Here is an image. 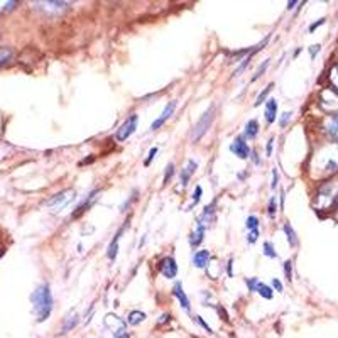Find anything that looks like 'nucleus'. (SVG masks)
Returning a JSON list of instances; mask_svg holds the SVG:
<instances>
[{
    "mask_svg": "<svg viewBox=\"0 0 338 338\" xmlns=\"http://www.w3.org/2000/svg\"><path fill=\"white\" fill-rule=\"evenodd\" d=\"M146 320V313H142V311H132L131 315H129V318H127V323L129 325H139V323H142Z\"/></svg>",
    "mask_w": 338,
    "mask_h": 338,
    "instance_id": "25",
    "label": "nucleus"
},
{
    "mask_svg": "<svg viewBox=\"0 0 338 338\" xmlns=\"http://www.w3.org/2000/svg\"><path fill=\"white\" fill-rule=\"evenodd\" d=\"M76 325H78V315L76 313L66 316V318H64V323H63V333L69 332L71 328H75Z\"/></svg>",
    "mask_w": 338,
    "mask_h": 338,
    "instance_id": "22",
    "label": "nucleus"
},
{
    "mask_svg": "<svg viewBox=\"0 0 338 338\" xmlns=\"http://www.w3.org/2000/svg\"><path fill=\"white\" fill-rule=\"evenodd\" d=\"M196 322H198V323H200V325H201V327H203V328H205V330H206L208 333H213V332H211V328H210V325H208L206 322H203V318H201V316H196Z\"/></svg>",
    "mask_w": 338,
    "mask_h": 338,
    "instance_id": "37",
    "label": "nucleus"
},
{
    "mask_svg": "<svg viewBox=\"0 0 338 338\" xmlns=\"http://www.w3.org/2000/svg\"><path fill=\"white\" fill-rule=\"evenodd\" d=\"M276 115H277V102L274 100V98H271V100H267V105H266V120H267V124L274 122Z\"/></svg>",
    "mask_w": 338,
    "mask_h": 338,
    "instance_id": "17",
    "label": "nucleus"
},
{
    "mask_svg": "<svg viewBox=\"0 0 338 338\" xmlns=\"http://www.w3.org/2000/svg\"><path fill=\"white\" fill-rule=\"evenodd\" d=\"M272 86H274V83H269V85L266 86V88H264V92H262L261 95H259V97H257V100H255V103H254L255 107H259V105H261V103H264V100H266V98H267V95H269V92L272 90Z\"/></svg>",
    "mask_w": 338,
    "mask_h": 338,
    "instance_id": "27",
    "label": "nucleus"
},
{
    "mask_svg": "<svg viewBox=\"0 0 338 338\" xmlns=\"http://www.w3.org/2000/svg\"><path fill=\"white\" fill-rule=\"evenodd\" d=\"M124 228H125V227H122L119 232L115 233V237L112 238L110 245H108V252H107V255H108V259H110V261H115V257H117V252H119V240H120V235H122Z\"/></svg>",
    "mask_w": 338,
    "mask_h": 338,
    "instance_id": "14",
    "label": "nucleus"
},
{
    "mask_svg": "<svg viewBox=\"0 0 338 338\" xmlns=\"http://www.w3.org/2000/svg\"><path fill=\"white\" fill-rule=\"evenodd\" d=\"M73 200H75V191H73V189H64V191L54 194V196L51 198L46 205L49 206L53 211H59L61 208H64L69 201H73Z\"/></svg>",
    "mask_w": 338,
    "mask_h": 338,
    "instance_id": "5",
    "label": "nucleus"
},
{
    "mask_svg": "<svg viewBox=\"0 0 338 338\" xmlns=\"http://www.w3.org/2000/svg\"><path fill=\"white\" fill-rule=\"evenodd\" d=\"M174 174V164L169 163L168 168H166V172H164V184H168L169 181H171V176Z\"/></svg>",
    "mask_w": 338,
    "mask_h": 338,
    "instance_id": "31",
    "label": "nucleus"
},
{
    "mask_svg": "<svg viewBox=\"0 0 338 338\" xmlns=\"http://www.w3.org/2000/svg\"><path fill=\"white\" fill-rule=\"evenodd\" d=\"M12 58H14V51L10 47H0V66L7 64Z\"/></svg>",
    "mask_w": 338,
    "mask_h": 338,
    "instance_id": "23",
    "label": "nucleus"
},
{
    "mask_svg": "<svg viewBox=\"0 0 338 338\" xmlns=\"http://www.w3.org/2000/svg\"><path fill=\"white\" fill-rule=\"evenodd\" d=\"M267 66H269V59H267V61H264V63H262V66L259 68V69H257V73H255V75H254L252 81H255V80H257L259 76H262V75H264V71H266V68H267Z\"/></svg>",
    "mask_w": 338,
    "mask_h": 338,
    "instance_id": "33",
    "label": "nucleus"
},
{
    "mask_svg": "<svg viewBox=\"0 0 338 338\" xmlns=\"http://www.w3.org/2000/svg\"><path fill=\"white\" fill-rule=\"evenodd\" d=\"M103 322H105V327L108 328V330L114 332L115 337L124 335V333L127 332V330H125V322L122 318H119L117 315H107Z\"/></svg>",
    "mask_w": 338,
    "mask_h": 338,
    "instance_id": "8",
    "label": "nucleus"
},
{
    "mask_svg": "<svg viewBox=\"0 0 338 338\" xmlns=\"http://www.w3.org/2000/svg\"><path fill=\"white\" fill-rule=\"evenodd\" d=\"M272 288H276V291L283 293V284H281L279 279H272Z\"/></svg>",
    "mask_w": 338,
    "mask_h": 338,
    "instance_id": "41",
    "label": "nucleus"
},
{
    "mask_svg": "<svg viewBox=\"0 0 338 338\" xmlns=\"http://www.w3.org/2000/svg\"><path fill=\"white\" fill-rule=\"evenodd\" d=\"M208 259H210V252H208V250H198V252L193 255V264L201 269V267H206Z\"/></svg>",
    "mask_w": 338,
    "mask_h": 338,
    "instance_id": "18",
    "label": "nucleus"
},
{
    "mask_svg": "<svg viewBox=\"0 0 338 338\" xmlns=\"http://www.w3.org/2000/svg\"><path fill=\"white\" fill-rule=\"evenodd\" d=\"M174 108H176V102L172 100V102H169L166 107H164V110H163V114H161V117L159 119H156L154 122H153V125H151V131H158L161 125H164V122L171 117L172 114H174Z\"/></svg>",
    "mask_w": 338,
    "mask_h": 338,
    "instance_id": "12",
    "label": "nucleus"
},
{
    "mask_svg": "<svg viewBox=\"0 0 338 338\" xmlns=\"http://www.w3.org/2000/svg\"><path fill=\"white\" fill-rule=\"evenodd\" d=\"M325 132L338 142V114H333L325 122Z\"/></svg>",
    "mask_w": 338,
    "mask_h": 338,
    "instance_id": "13",
    "label": "nucleus"
},
{
    "mask_svg": "<svg viewBox=\"0 0 338 338\" xmlns=\"http://www.w3.org/2000/svg\"><path fill=\"white\" fill-rule=\"evenodd\" d=\"M264 254H266L267 257H271V259H276L277 257V254H276V250H274V245H272L271 242H266V244H264Z\"/></svg>",
    "mask_w": 338,
    "mask_h": 338,
    "instance_id": "28",
    "label": "nucleus"
},
{
    "mask_svg": "<svg viewBox=\"0 0 338 338\" xmlns=\"http://www.w3.org/2000/svg\"><path fill=\"white\" fill-rule=\"evenodd\" d=\"M320 51V44H316V46H311V49H310V53H311V58H315L316 56V53Z\"/></svg>",
    "mask_w": 338,
    "mask_h": 338,
    "instance_id": "43",
    "label": "nucleus"
},
{
    "mask_svg": "<svg viewBox=\"0 0 338 338\" xmlns=\"http://www.w3.org/2000/svg\"><path fill=\"white\" fill-rule=\"evenodd\" d=\"M201 193H203L201 186H196V189H194V198H193V203H191V206H194V205H196L198 201H200V198H201Z\"/></svg>",
    "mask_w": 338,
    "mask_h": 338,
    "instance_id": "34",
    "label": "nucleus"
},
{
    "mask_svg": "<svg viewBox=\"0 0 338 338\" xmlns=\"http://www.w3.org/2000/svg\"><path fill=\"white\" fill-rule=\"evenodd\" d=\"M310 171L315 179H325L338 172V142H330L316 151L311 158Z\"/></svg>",
    "mask_w": 338,
    "mask_h": 338,
    "instance_id": "1",
    "label": "nucleus"
},
{
    "mask_svg": "<svg viewBox=\"0 0 338 338\" xmlns=\"http://www.w3.org/2000/svg\"><path fill=\"white\" fill-rule=\"evenodd\" d=\"M115 338H129V333H124V335H119V337H115Z\"/></svg>",
    "mask_w": 338,
    "mask_h": 338,
    "instance_id": "46",
    "label": "nucleus"
},
{
    "mask_svg": "<svg viewBox=\"0 0 338 338\" xmlns=\"http://www.w3.org/2000/svg\"><path fill=\"white\" fill-rule=\"evenodd\" d=\"M277 179H279V174H277V169L274 168V169H272V183H271L272 189L277 188Z\"/></svg>",
    "mask_w": 338,
    "mask_h": 338,
    "instance_id": "36",
    "label": "nucleus"
},
{
    "mask_svg": "<svg viewBox=\"0 0 338 338\" xmlns=\"http://www.w3.org/2000/svg\"><path fill=\"white\" fill-rule=\"evenodd\" d=\"M333 206H338V181L323 184L316 193L315 200L316 210H332Z\"/></svg>",
    "mask_w": 338,
    "mask_h": 338,
    "instance_id": "3",
    "label": "nucleus"
},
{
    "mask_svg": "<svg viewBox=\"0 0 338 338\" xmlns=\"http://www.w3.org/2000/svg\"><path fill=\"white\" fill-rule=\"evenodd\" d=\"M259 132V124L257 120H249L245 125V137L247 139H254Z\"/></svg>",
    "mask_w": 338,
    "mask_h": 338,
    "instance_id": "21",
    "label": "nucleus"
},
{
    "mask_svg": "<svg viewBox=\"0 0 338 338\" xmlns=\"http://www.w3.org/2000/svg\"><path fill=\"white\" fill-rule=\"evenodd\" d=\"M215 112H216V107H215V105H211V107L205 112V114L201 115V119L198 120L196 125L193 127L191 139H193L194 142L200 141V139L203 137V134H205V132L208 131V129L211 127V124H213V120H215Z\"/></svg>",
    "mask_w": 338,
    "mask_h": 338,
    "instance_id": "4",
    "label": "nucleus"
},
{
    "mask_svg": "<svg viewBox=\"0 0 338 338\" xmlns=\"http://www.w3.org/2000/svg\"><path fill=\"white\" fill-rule=\"evenodd\" d=\"M196 168H198V163L196 161H188L186 168L183 169V171H181V184H183V186L188 184L189 177L193 176V172L196 171Z\"/></svg>",
    "mask_w": 338,
    "mask_h": 338,
    "instance_id": "15",
    "label": "nucleus"
},
{
    "mask_svg": "<svg viewBox=\"0 0 338 338\" xmlns=\"http://www.w3.org/2000/svg\"><path fill=\"white\" fill-rule=\"evenodd\" d=\"M156 153H158V147H153V149L149 151V158L146 159V166H147V164H149V163H151V161H153V159H154Z\"/></svg>",
    "mask_w": 338,
    "mask_h": 338,
    "instance_id": "39",
    "label": "nucleus"
},
{
    "mask_svg": "<svg viewBox=\"0 0 338 338\" xmlns=\"http://www.w3.org/2000/svg\"><path fill=\"white\" fill-rule=\"evenodd\" d=\"M15 5H17V2H0V14L14 10Z\"/></svg>",
    "mask_w": 338,
    "mask_h": 338,
    "instance_id": "30",
    "label": "nucleus"
},
{
    "mask_svg": "<svg viewBox=\"0 0 338 338\" xmlns=\"http://www.w3.org/2000/svg\"><path fill=\"white\" fill-rule=\"evenodd\" d=\"M137 124H139V115H136V114H132L131 117H129L125 122L120 125V129L117 131V141H125V139H129L132 136L134 132H136V129H137Z\"/></svg>",
    "mask_w": 338,
    "mask_h": 338,
    "instance_id": "7",
    "label": "nucleus"
},
{
    "mask_svg": "<svg viewBox=\"0 0 338 338\" xmlns=\"http://www.w3.org/2000/svg\"><path fill=\"white\" fill-rule=\"evenodd\" d=\"M276 211H277L276 196H272V198H271V201H269V208H267V213H269V216H276Z\"/></svg>",
    "mask_w": 338,
    "mask_h": 338,
    "instance_id": "32",
    "label": "nucleus"
},
{
    "mask_svg": "<svg viewBox=\"0 0 338 338\" xmlns=\"http://www.w3.org/2000/svg\"><path fill=\"white\" fill-rule=\"evenodd\" d=\"M245 225H247V228H249V230H257V227H259V218L257 216H249V218H247V222H245Z\"/></svg>",
    "mask_w": 338,
    "mask_h": 338,
    "instance_id": "29",
    "label": "nucleus"
},
{
    "mask_svg": "<svg viewBox=\"0 0 338 338\" xmlns=\"http://www.w3.org/2000/svg\"><path fill=\"white\" fill-rule=\"evenodd\" d=\"M322 24H325V19H320L316 24H311V25H310V32H313L315 29H316V27H320V25H322Z\"/></svg>",
    "mask_w": 338,
    "mask_h": 338,
    "instance_id": "42",
    "label": "nucleus"
},
{
    "mask_svg": "<svg viewBox=\"0 0 338 338\" xmlns=\"http://www.w3.org/2000/svg\"><path fill=\"white\" fill-rule=\"evenodd\" d=\"M289 120H291V114L286 112V114H283V119H281V127H286V124H288Z\"/></svg>",
    "mask_w": 338,
    "mask_h": 338,
    "instance_id": "38",
    "label": "nucleus"
},
{
    "mask_svg": "<svg viewBox=\"0 0 338 338\" xmlns=\"http://www.w3.org/2000/svg\"><path fill=\"white\" fill-rule=\"evenodd\" d=\"M296 3H298V2H289V3H288V8H293L294 5H296Z\"/></svg>",
    "mask_w": 338,
    "mask_h": 338,
    "instance_id": "45",
    "label": "nucleus"
},
{
    "mask_svg": "<svg viewBox=\"0 0 338 338\" xmlns=\"http://www.w3.org/2000/svg\"><path fill=\"white\" fill-rule=\"evenodd\" d=\"M272 142H274L272 139H271L269 142H267V156H271V153H272Z\"/></svg>",
    "mask_w": 338,
    "mask_h": 338,
    "instance_id": "44",
    "label": "nucleus"
},
{
    "mask_svg": "<svg viewBox=\"0 0 338 338\" xmlns=\"http://www.w3.org/2000/svg\"><path fill=\"white\" fill-rule=\"evenodd\" d=\"M230 151L237 156V158H240V159L250 158L249 146H247V142H244V139H240V137L235 139V141H233L232 144H230Z\"/></svg>",
    "mask_w": 338,
    "mask_h": 338,
    "instance_id": "11",
    "label": "nucleus"
},
{
    "mask_svg": "<svg viewBox=\"0 0 338 338\" xmlns=\"http://www.w3.org/2000/svg\"><path fill=\"white\" fill-rule=\"evenodd\" d=\"M159 272L168 277V279H172V277H176L177 274V264L172 257H164L161 259V262H159Z\"/></svg>",
    "mask_w": 338,
    "mask_h": 338,
    "instance_id": "9",
    "label": "nucleus"
},
{
    "mask_svg": "<svg viewBox=\"0 0 338 338\" xmlns=\"http://www.w3.org/2000/svg\"><path fill=\"white\" fill-rule=\"evenodd\" d=\"M95 196H97V191H93L92 194H90V196H86V200H85L83 203H81L80 206L76 208V211L71 215V218H78V216H80V215H83L85 211L88 210L90 206H92V201H93V198H95Z\"/></svg>",
    "mask_w": 338,
    "mask_h": 338,
    "instance_id": "19",
    "label": "nucleus"
},
{
    "mask_svg": "<svg viewBox=\"0 0 338 338\" xmlns=\"http://www.w3.org/2000/svg\"><path fill=\"white\" fill-rule=\"evenodd\" d=\"M257 237H259V230H250V233H249V242H250V244H254V242L257 240Z\"/></svg>",
    "mask_w": 338,
    "mask_h": 338,
    "instance_id": "40",
    "label": "nucleus"
},
{
    "mask_svg": "<svg viewBox=\"0 0 338 338\" xmlns=\"http://www.w3.org/2000/svg\"><path fill=\"white\" fill-rule=\"evenodd\" d=\"M174 296L179 300V305L183 306V310H186V311H189V300H188V296L184 294V291H183V284L181 283H177L176 286H174Z\"/></svg>",
    "mask_w": 338,
    "mask_h": 338,
    "instance_id": "16",
    "label": "nucleus"
},
{
    "mask_svg": "<svg viewBox=\"0 0 338 338\" xmlns=\"http://www.w3.org/2000/svg\"><path fill=\"white\" fill-rule=\"evenodd\" d=\"M284 272H286V277H288V281H291V276H293L291 261H286V262H284Z\"/></svg>",
    "mask_w": 338,
    "mask_h": 338,
    "instance_id": "35",
    "label": "nucleus"
},
{
    "mask_svg": "<svg viewBox=\"0 0 338 338\" xmlns=\"http://www.w3.org/2000/svg\"><path fill=\"white\" fill-rule=\"evenodd\" d=\"M34 5H37L39 10H42L47 15H61L69 8L68 2H36Z\"/></svg>",
    "mask_w": 338,
    "mask_h": 338,
    "instance_id": "6",
    "label": "nucleus"
},
{
    "mask_svg": "<svg viewBox=\"0 0 338 338\" xmlns=\"http://www.w3.org/2000/svg\"><path fill=\"white\" fill-rule=\"evenodd\" d=\"M330 83L333 86V90L338 92V64H335V66L330 69Z\"/></svg>",
    "mask_w": 338,
    "mask_h": 338,
    "instance_id": "26",
    "label": "nucleus"
},
{
    "mask_svg": "<svg viewBox=\"0 0 338 338\" xmlns=\"http://www.w3.org/2000/svg\"><path fill=\"white\" fill-rule=\"evenodd\" d=\"M31 303L34 308V313L37 316V322H46L53 310V296H51L49 286L41 284L31 294Z\"/></svg>",
    "mask_w": 338,
    "mask_h": 338,
    "instance_id": "2",
    "label": "nucleus"
},
{
    "mask_svg": "<svg viewBox=\"0 0 338 338\" xmlns=\"http://www.w3.org/2000/svg\"><path fill=\"white\" fill-rule=\"evenodd\" d=\"M284 232H286V237H288L289 245H291V247L298 245V237H296V232L293 230V227H291V225H289L288 222L284 223Z\"/></svg>",
    "mask_w": 338,
    "mask_h": 338,
    "instance_id": "24",
    "label": "nucleus"
},
{
    "mask_svg": "<svg viewBox=\"0 0 338 338\" xmlns=\"http://www.w3.org/2000/svg\"><path fill=\"white\" fill-rule=\"evenodd\" d=\"M247 286H249V289L250 291H255V293H259L261 294L262 298H266V300H271L272 298V289L269 288V286H266L264 283H261L259 279H255V277H252V279H249L247 281Z\"/></svg>",
    "mask_w": 338,
    "mask_h": 338,
    "instance_id": "10",
    "label": "nucleus"
},
{
    "mask_svg": "<svg viewBox=\"0 0 338 338\" xmlns=\"http://www.w3.org/2000/svg\"><path fill=\"white\" fill-rule=\"evenodd\" d=\"M203 235H205V227H203L201 223H198L196 227V232L191 233V238H189V244L191 247H198L203 242Z\"/></svg>",
    "mask_w": 338,
    "mask_h": 338,
    "instance_id": "20",
    "label": "nucleus"
}]
</instances>
